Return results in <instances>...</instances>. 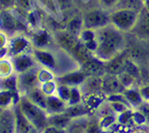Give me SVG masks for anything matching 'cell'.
Returning a JSON list of instances; mask_svg holds the SVG:
<instances>
[{
  "label": "cell",
  "instance_id": "obj_13",
  "mask_svg": "<svg viewBox=\"0 0 149 133\" xmlns=\"http://www.w3.org/2000/svg\"><path fill=\"white\" fill-rule=\"evenodd\" d=\"M142 1H143V0H142Z\"/></svg>",
  "mask_w": 149,
  "mask_h": 133
},
{
  "label": "cell",
  "instance_id": "obj_8",
  "mask_svg": "<svg viewBox=\"0 0 149 133\" xmlns=\"http://www.w3.org/2000/svg\"><path fill=\"white\" fill-rule=\"evenodd\" d=\"M123 95L125 96V99H127V102L131 106V108L137 109L143 102L139 89H137L135 87L130 88V89H125V92L123 93Z\"/></svg>",
  "mask_w": 149,
  "mask_h": 133
},
{
  "label": "cell",
  "instance_id": "obj_7",
  "mask_svg": "<svg viewBox=\"0 0 149 133\" xmlns=\"http://www.w3.org/2000/svg\"><path fill=\"white\" fill-rule=\"evenodd\" d=\"M84 89L88 94H98L102 92L103 76H88L84 82Z\"/></svg>",
  "mask_w": 149,
  "mask_h": 133
},
{
  "label": "cell",
  "instance_id": "obj_5",
  "mask_svg": "<svg viewBox=\"0 0 149 133\" xmlns=\"http://www.w3.org/2000/svg\"><path fill=\"white\" fill-rule=\"evenodd\" d=\"M125 87L118 78V75L105 73L103 75V85H102V92L106 96L117 95L123 94L125 92Z\"/></svg>",
  "mask_w": 149,
  "mask_h": 133
},
{
  "label": "cell",
  "instance_id": "obj_9",
  "mask_svg": "<svg viewBox=\"0 0 149 133\" xmlns=\"http://www.w3.org/2000/svg\"><path fill=\"white\" fill-rule=\"evenodd\" d=\"M143 7V6L142 0H120V2L115 7V9H128L139 12Z\"/></svg>",
  "mask_w": 149,
  "mask_h": 133
},
{
  "label": "cell",
  "instance_id": "obj_10",
  "mask_svg": "<svg viewBox=\"0 0 149 133\" xmlns=\"http://www.w3.org/2000/svg\"><path fill=\"white\" fill-rule=\"evenodd\" d=\"M118 78L121 82V84H123V86L125 89H130V88H134L137 80L134 77L131 76L130 74H128L127 72L123 71L122 73H120L118 75Z\"/></svg>",
  "mask_w": 149,
  "mask_h": 133
},
{
  "label": "cell",
  "instance_id": "obj_4",
  "mask_svg": "<svg viewBox=\"0 0 149 133\" xmlns=\"http://www.w3.org/2000/svg\"><path fill=\"white\" fill-rule=\"evenodd\" d=\"M128 34L137 40H149V11L143 7L139 11L135 25Z\"/></svg>",
  "mask_w": 149,
  "mask_h": 133
},
{
  "label": "cell",
  "instance_id": "obj_3",
  "mask_svg": "<svg viewBox=\"0 0 149 133\" xmlns=\"http://www.w3.org/2000/svg\"><path fill=\"white\" fill-rule=\"evenodd\" d=\"M138 11L128 9H115L111 11V23L124 33H129L134 26Z\"/></svg>",
  "mask_w": 149,
  "mask_h": 133
},
{
  "label": "cell",
  "instance_id": "obj_6",
  "mask_svg": "<svg viewBox=\"0 0 149 133\" xmlns=\"http://www.w3.org/2000/svg\"><path fill=\"white\" fill-rule=\"evenodd\" d=\"M127 59L125 52L121 53L115 57L105 63L106 73L112 74V75H119L120 73L125 71V62Z\"/></svg>",
  "mask_w": 149,
  "mask_h": 133
},
{
  "label": "cell",
  "instance_id": "obj_2",
  "mask_svg": "<svg viewBox=\"0 0 149 133\" xmlns=\"http://www.w3.org/2000/svg\"><path fill=\"white\" fill-rule=\"evenodd\" d=\"M111 11L104 10L100 6L87 10L82 16L83 29L96 30L111 23Z\"/></svg>",
  "mask_w": 149,
  "mask_h": 133
},
{
  "label": "cell",
  "instance_id": "obj_12",
  "mask_svg": "<svg viewBox=\"0 0 149 133\" xmlns=\"http://www.w3.org/2000/svg\"><path fill=\"white\" fill-rule=\"evenodd\" d=\"M143 6L144 9H146V10L149 11V0H143Z\"/></svg>",
  "mask_w": 149,
  "mask_h": 133
},
{
  "label": "cell",
  "instance_id": "obj_1",
  "mask_svg": "<svg viewBox=\"0 0 149 133\" xmlns=\"http://www.w3.org/2000/svg\"><path fill=\"white\" fill-rule=\"evenodd\" d=\"M95 31L96 48L93 56L102 62H107L123 53L127 47V34L111 23Z\"/></svg>",
  "mask_w": 149,
  "mask_h": 133
},
{
  "label": "cell",
  "instance_id": "obj_11",
  "mask_svg": "<svg viewBox=\"0 0 149 133\" xmlns=\"http://www.w3.org/2000/svg\"><path fill=\"white\" fill-rule=\"evenodd\" d=\"M120 0H98V6L108 11H111L118 5Z\"/></svg>",
  "mask_w": 149,
  "mask_h": 133
}]
</instances>
